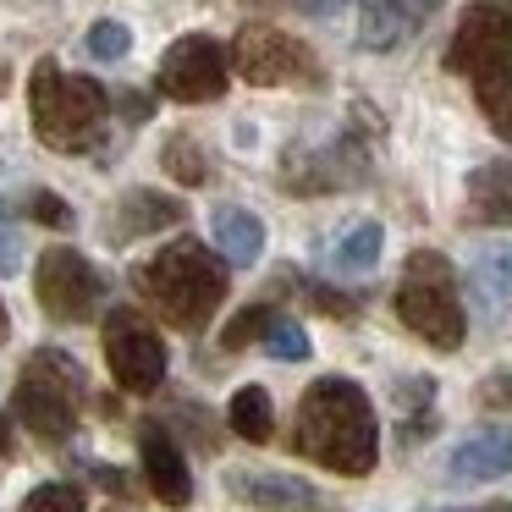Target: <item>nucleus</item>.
<instances>
[{"instance_id": "37", "label": "nucleus", "mask_w": 512, "mask_h": 512, "mask_svg": "<svg viewBox=\"0 0 512 512\" xmlns=\"http://www.w3.org/2000/svg\"><path fill=\"white\" fill-rule=\"evenodd\" d=\"M0 452H12V435H6V419H0Z\"/></svg>"}, {"instance_id": "23", "label": "nucleus", "mask_w": 512, "mask_h": 512, "mask_svg": "<svg viewBox=\"0 0 512 512\" xmlns=\"http://www.w3.org/2000/svg\"><path fill=\"white\" fill-rule=\"evenodd\" d=\"M160 166H166V177L182 182V188H199V182L210 177V160H204V149L193 144L188 133H171L166 144H160Z\"/></svg>"}, {"instance_id": "34", "label": "nucleus", "mask_w": 512, "mask_h": 512, "mask_svg": "<svg viewBox=\"0 0 512 512\" xmlns=\"http://www.w3.org/2000/svg\"><path fill=\"white\" fill-rule=\"evenodd\" d=\"M298 6H303L309 17H336V12L347 6V0H298Z\"/></svg>"}, {"instance_id": "2", "label": "nucleus", "mask_w": 512, "mask_h": 512, "mask_svg": "<svg viewBox=\"0 0 512 512\" xmlns=\"http://www.w3.org/2000/svg\"><path fill=\"white\" fill-rule=\"evenodd\" d=\"M133 287L177 331H204L226 303V259H215V248H204L199 237H177L171 248H160L155 259L133 270Z\"/></svg>"}, {"instance_id": "32", "label": "nucleus", "mask_w": 512, "mask_h": 512, "mask_svg": "<svg viewBox=\"0 0 512 512\" xmlns=\"http://www.w3.org/2000/svg\"><path fill=\"white\" fill-rule=\"evenodd\" d=\"M94 479H100V485L111 490V496H133V485H127V474H116L111 463H94Z\"/></svg>"}, {"instance_id": "6", "label": "nucleus", "mask_w": 512, "mask_h": 512, "mask_svg": "<svg viewBox=\"0 0 512 512\" xmlns=\"http://www.w3.org/2000/svg\"><path fill=\"white\" fill-rule=\"evenodd\" d=\"M232 72L254 89H292V83H309L320 89L325 72H320V56H314L303 39H292L287 28H270V23H248L237 28L232 50H226Z\"/></svg>"}, {"instance_id": "30", "label": "nucleus", "mask_w": 512, "mask_h": 512, "mask_svg": "<svg viewBox=\"0 0 512 512\" xmlns=\"http://www.w3.org/2000/svg\"><path fill=\"white\" fill-rule=\"evenodd\" d=\"M303 298H309L314 309L336 314V320H353V314H358V298H342V292L325 287V281H309V287H303Z\"/></svg>"}, {"instance_id": "18", "label": "nucleus", "mask_w": 512, "mask_h": 512, "mask_svg": "<svg viewBox=\"0 0 512 512\" xmlns=\"http://www.w3.org/2000/svg\"><path fill=\"white\" fill-rule=\"evenodd\" d=\"M210 237H215L226 265H254V259L265 254V221H259L254 210H243V204H215Z\"/></svg>"}, {"instance_id": "14", "label": "nucleus", "mask_w": 512, "mask_h": 512, "mask_svg": "<svg viewBox=\"0 0 512 512\" xmlns=\"http://www.w3.org/2000/svg\"><path fill=\"white\" fill-rule=\"evenodd\" d=\"M182 215H188V204L171 199V193H160V188H127L122 199H116L105 232H111V243H133V237H155V232H166V226H177Z\"/></svg>"}, {"instance_id": "15", "label": "nucleus", "mask_w": 512, "mask_h": 512, "mask_svg": "<svg viewBox=\"0 0 512 512\" xmlns=\"http://www.w3.org/2000/svg\"><path fill=\"white\" fill-rule=\"evenodd\" d=\"M138 446H144V474H149L155 501H166V507H188V501H193V474H188L182 446L171 441L155 419H144V441H138Z\"/></svg>"}, {"instance_id": "22", "label": "nucleus", "mask_w": 512, "mask_h": 512, "mask_svg": "<svg viewBox=\"0 0 512 512\" xmlns=\"http://www.w3.org/2000/svg\"><path fill=\"white\" fill-rule=\"evenodd\" d=\"M226 424H232V435H243V441H270L276 408H270V397L259 386H243L232 402H226Z\"/></svg>"}, {"instance_id": "29", "label": "nucleus", "mask_w": 512, "mask_h": 512, "mask_svg": "<svg viewBox=\"0 0 512 512\" xmlns=\"http://www.w3.org/2000/svg\"><path fill=\"white\" fill-rule=\"evenodd\" d=\"M28 215H34L39 226H56V232H67V226H72L67 199H61V193H50V188H34V193H28Z\"/></svg>"}, {"instance_id": "36", "label": "nucleus", "mask_w": 512, "mask_h": 512, "mask_svg": "<svg viewBox=\"0 0 512 512\" xmlns=\"http://www.w3.org/2000/svg\"><path fill=\"white\" fill-rule=\"evenodd\" d=\"M6 336H12V320H6V303H0V342H6Z\"/></svg>"}, {"instance_id": "26", "label": "nucleus", "mask_w": 512, "mask_h": 512, "mask_svg": "<svg viewBox=\"0 0 512 512\" xmlns=\"http://www.w3.org/2000/svg\"><path fill=\"white\" fill-rule=\"evenodd\" d=\"M23 512H83V485H67V479L39 485V490H28Z\"/></svg>"}, {"instance_id": "16", "label": "nucleus", "mask_w": 512, "mask_h": 512, "mask_svg": "<svg viewBox=\"0 0 512 512\" xmlns=\"http://www.w3.org/2000/svg\"><path fill=\"white\" fill-rule=\"evenodd\" d=\"M512 474V430L490 424V430L468 435L452 457H446V479L452 485H479V479H501Z\"/></svg>"}, {"instance_id": "1", "label": "nucleus", "mask_w": 512, "mask_h": 512, "mask_svg": "<svg viewBox=\"0 0 512 512\" xmlns=\"http://www.w3.org/2000/svg\"><path fill=\"white\" fill-rule=\"evenodd\" d=\"M292 446H298L309 463L331 468V474L364 479L375 474L380 463V424L375 408H369L364 386L342 375L314 380L298 397V430H292Z\"/></svg>"}, {"instance_id": "8", "label": "nucleus", "mask_w": 512, "mask_h": 512, "mask_svg": "<svg viewBox=\"0 0 512 512\" xmlns=\"http://www.w3.org/2000/svg\"><path fill=\"white\" fill-rule=\"evenodd\" d=\"M446 72L457 78H496V72H512V12L507 6H490V0H474L452 28V45H446Z\"/></svg>"}, {"instance_id": "38", "label": "nucleus", "mask_w": 512, "mask_h": 512, "mask_svg": "<svg viewBox=\"0 0 512 512\" xmlns=\"http://www.w3.org/2000/svg\"><path fill=\"white\" fill-rule=\"evenodd\" d=\"M490 6H507V0H490Z\"/></svg>"}, {"instance_id": "27", "label": "nucleus", "mask_w": 512, "mask_h": 512, "mask_svg": "<svg viewBox=\"0 0 512 512\" xmlns=\"http://www.w3.org/2000/svg\"><path fill=\"white\" fill-rule=\"evenodd\" d=\"M265 353L281 358V364H303V358H309V336H303V325L276 320V325H270V336H265Z\"/></svg>"}, {"instance_id": "10", "label": "nucleus", "mask_w": 512, "mask_h": 512, "mask_svg": "<svg viewBox=\"0 0 512 512\" xmlns=\"http://www.w3.org/2000/svg\"><path fill=\"white\" fill-rule=\"evenodd\" d=\"M160 94L177 105H204V100H221L226 83H232V61L226 50L215 45L210 34H182L177 45L160 56V72H155Z\"/></svg>"}, {"instance_id": "4", "label": "nucleus", "mask_w": 512, "mask_h": 512, "mask_svg": "<svg viewBox=\"0 0 512 512\" xmlns=\"http://www.w3.org/2000/svg\"><path fill=\"white\" fill-rule=\"evenodd\" d=\"M12 413L23 419V430L34 441L61 446L78 430V413H83V364L72 353H61V347L28 353V364L17 369Z\"/></svg>"}, {"instance_id": "11", "label": "nucleus", "mask_w": 512, "mask_h": 512, "mask_svg": "<svg viewBox=\"0 0 512 512\" xmlns=\"http://www.w3.org/2000/svg\"><path fill=\"white\" fill-rule=\"evenodd\" d=\"M226 490L254 512H331V501H325L309 479L276 474V468H232V474H226Z\"/></svg>"}, {"instance_id": "19", "label": "nucleus", "mask_w": 512, "mask_h": 512, "mask_svg": "<svg viewBox=\"0 0 512 512\" xmlns=\"http://www.w3.org/2000/svg\"><path fill=\"white\" fill-rule=\"evenodd\" d=\"M468 193V215L485 226H512V160H485L468 171L463 182Z\"/></svg>"}, {"instance_id": "5", "label": "nucleus", "mask_w": 512, "mask_h": 512, "mask_svg": "<svg viewBox=\"0 0 512 512\" xmlns=\"http://www.w3.org/2000/svg\"><path fill=\"white\" fill-rule=\"evenodd\" d=\"M397 320L435 353H457L468 336V314L457 298V276L435 248H413L397 281Z\"/></svg>"}, {"instance_id": "21", "label": "nucleus", "mask_w": 512, "mask_h": 512, "mask_svg": "<svg viewBox=\"0 0 512 512\" xmlns=\"http://www.w3.org/2000/svg\"><path fill=\"white\" fill-rule=\"evenodd\" d=\"M391 402L402 408V441H419V435H430V419H435V380L430 375H402L397 386H391Z\"/></svg>"}, {"instance_id": "13", "label": "nucleus", "mask_w": 512, "mask_h": 512, "mask_svg": "<svg viewBox=\"0 0 512 512\" xmlns=\"http://www.w3.org/2000/svg\"><path fill=\"white\" fill-rule=\"evenodd\" d=\"M441 0H364L358 6V45L364 50H397L435 17Z\"/></svg>"}, {"instance_id": "9", "label": "nucleus", "mask_w": 512, "mask_h": 512, "mask_svg": "<svg viewBox=\"0 0 512 512\" xmlns=\"http://www.w3.org/2000/svg\"><path fill=\"white\" fill-rule=\"evenodd\" d=\"M34 298H39V309H45L50 320L78 325V320H89V314L100 309L105 281L78 248H45V254H39V270H34Z\"/></svg>"}, {"instance_id": "25", "label": "nucleus", "mask_w": 512, "mask_h": 512, "mask_svg": "<svg viewBox=\"0 0 512 512\" xmlns=\"http://www.w3.org/2000/svg\"><path fill=\"white\" fill-rule=\"evenodd\" d=\"M281 314H276V303H248L243 314H232V320H226V331H221V347H248V342H265L270 336V325H276Z\"/></svg>"}, {"instance_id": "17", "label": "nucleus", "mask_w": 512, "mask_h": 512, "mask_svg": "<svg viewBox=\"0 0 512 512\" xmlns=\"http://www.w3.org/2000/svg\"><path fill=\"white\" fill-rule=\"evenodd\" d=\"M468 298H474L479 320H507L512 309V243H490L468 265Z\"/></svg>"}, {"instance_id": "28", "label": "nucleus", "mask_w": 512, "mask_h": 512, "mask_svg": "<svg viewBox=\"0 0 512 512\" xmlns=\"http://www.w3.org/2000/svg\"><path fill=\"white\" fill-rule=\"evenodd\" d=\"M89 50L100 61H122L127 50H133V34H127V23H116V17H100V23L89 28Z\"/></svg>"}, {"instance_id": "12", "label": "nucleus", "mask_w": 512, "mask_h": 512, "mask_svg": "<svg viewBox=\"0 0 512 512\" xmlns=\"http://www.w3.org/2000/svg\"><path fill=\"white\" fill-rule=\"evenodd\" d=\"M369 171V155L353 138H336L331 149H309V155L287 160V188L292 193H336Z\"/></svg>"}, {"instance_id": "3", "label": "nucleus", "mask_w": 512, "mask_h": 512, "mask_svg": "<svg viewBox=\"0 0 512 512\" xmlns=\"http://www.w3.org/2000/svg\"><path fill=\"white\" fill-rule=\"evenodd\" d=\"M28 111H34V133L56 155H83L89 144H100L111 100L94 78L61 72L56 61H39L28 78Z\"/></svg>"}, {"instance_id": "24", "label": "nucleus", "mask_w": 512, "mask_h": 512, "mask_svg": "<svg viewBox=\"0 0 512 512\" xmlns=\"http://www.w3.org/2000/svg\"><path fill=\"white\" fill-rule=\"evenodd\" d=\"M474 100H479V111H485V122L512 144V72L479 78V83H474Z\"/></svg>"}, {"instance_id": "20", "label": "nucleus", "mask_w": 512, "mask_h": 512, "mask_svg": "<svg viewBox=\"0 0 512 512\" xmlns=\"http://www.w3.org/2000/svg\"><path fill=\"white\" fill-rule=\"evenodd\" d=\"M380 243H386V232H380V221H353L342 226V232L331 237V270L336 276H364V270L380 265Z\"/></svg>"}, {"instance_id": "7", "label": "nucleus", "mask_w": 512, "mask_h": 512, "mask_svg": "<svg viewBox=\"0 0 512 512\" xmlns=\"http://www.w3.org/2000/svg\"><path fill=\"white\" fill-rule=\"evenodd\" d=\"M105 364H111L116 386L149 397L166 380V336L144 320L138 309H111L105 314Z\"/></svg>"}, {"instance_id": "31", "label": "nucleus", "mask_w": 512, "mask_h": 512, "mask_svg": "<svg viewBox=\"0 0 512 512\" xmlns=\"http://www.w3.org/2000/svg\"><path fill=\"white\" fill-rule=\"evenodd\" d=\"M17 265H23V254H17V226H12V215L0 210V276Z\"/></svg>"}, {"instance_id": "35", "label": "nucleus", "mask_w": 512, "mask_h": 512, "mask_svg": "<svg viewBox=\"0 0 512 512\" xmlns=\"http://www.w3.org/2000/svg\"><path fill=\"white\" fill-rule=\"evenodd\" d=\"M457 512H512V501H485V507H457Z\"/></svg>"}, {"instance_id": "33", "label": "nucleus", "mask_w": 512, "mask_h": 512, "mask_svg": "<svg viewBox=\"0 0 512 512\" xmlns=\"http://www.w3.org/2000/svg\"><path fill=\"white\" fill-rule=\"evenodd\" d=\"M122 116L127 122H149V100L144 94H122Z\"/></svg>"}]
</instances>
